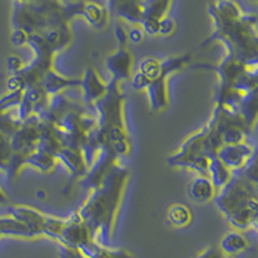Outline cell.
Returning a JSON list of instances; mask_svg holds the SVG:
<instances>
[{"label":"cell","instance_id":"obj_21","mask_svg":"<svg viewBox=\"0 0 258 258\" xmlns=\"http://www.w3.org/2000/svg\"><path fill=\"white\" fill-rule=\"evenodd\" d=\"M232 176V170L226 167L222 161L217 156H211L208 163V169H207V177L211 179L216 191L221 190L223 186L230 181Z\"/></svg>","mask_w":258,"mask_h":258},{"label":"cell","instance_id":"obj_41","mask_svg":"<svg viewBox=\"0 0 258 258\" xmlns=\"http://www.w3.org/2000/svg\"><path fill=\"white\" fill-rule=\"evenodd\" d=\"M18 2H24V3H41V2H47V0H18Z\"/></svg>","mask_w":258,"mask_h":258},{"label":"cell","instance_id":"obj_10","mask_svg":"<svg viewBox=\"0 0 258 258\" xmlns=\"http://www.w3.org/2000/svg\"><path fill=\"white\" fill-rule=\"evenodd\" d=\"M117 160H119V158L111 149L101 147L94 161L87 170L85 176L79 181V185L87 190L96 188L102 182L106 174L109 173L110 169L117 164Z\"/></svg>","mask_w":258,"mask_h":258},{"label":"cell","instance_id":"obj_23","mask_svg":"<svg viewBox=\"0 0 258 258\" xmlns=\"http://www.w3.org/2000/svg\"><path fill=\"white\" fill-rule=\"evenodd\" d=\"M110 13L107 8L100 6V4L93 3V2H85L84 12H83V18H84L93 29L102 30L109 24Z\"/></svg>","mask_w":258,"mask_h":258},{"label":"cell","instance_id":"obj_16","mask_svg":"<svg viewBox=\"0 0 258 258\" xmlns=\"http://www.w3.org/2000/svg\"><path fill=\"white\" fill-rule=\"evenodd\" d=\"M106 87L107 85L101 79L96 69L88 66L80 79V88L83 89V102L87 106L93 107L94 103L105 96Z\"/></svg>","mask_w":258,"mask_h":258},{"label":"cell","instance_id":"obj_15","mask_svg":"<svg viewBox=\"0 0 258 258\" xmlns=\"http://www.w3.org/2000/svg\"><path fill=\"white\" fill-rule=\"evenodd\" d=\"M9 217H12L21 225H24L32 235L34 238L41 236V230L44 225L45 214L39 212L38 209L31 208L29 206H9L8 208Z\"/></svg>","mask_w":258,"mask_h":258},{"label":"cell","instance_id":"obj_20","mask_svg":"<svg viewBox=\"0 0 258 258\" xmlns=\"http://www.w3.org/2000/svg\"><path fill=\"white\" fill-rule=\"evenodd\" d=\"M80 253L85 258H135L132 253L125 249H111L109 246L97 243L96 240H91L78 248Z\"/></svg>","mask_w":258,"mask_h":258},{"label":"cell","instance_id":"obj_42","mask_svg":"<svg viewBox=\"0 0 258 258\" xmlns=\"http://www.w3.org/2000/svg\"><path fill=\"white\" fill-rule=\"evenodd\" d=\"M109 2V8H111V7H114L115 4L120 3V2H124V0H107Z\"/></svg>","mask_w":258,"mask_h":258},{"label":"cell","instance_id":"obj_11","mask_svg":"<svg viewBox=\"0 0 258 258\" xmlns=\"http://www.w3.org/2000/svg\"><path fill=\"white\" fill-rule=\"evenodd\" d=\"M91 240H94L92 232L89 231L87 225L80 220L77 212H74L69 218H64L63 226L57 240L59 245L78 249Z\"/></svg>","mask_w":258,"mask_h":258},{"label":"cell","instance_id":"obj_38","mask_svg":"<svg viewBox=\"0 0 258 258\" xmlns=\"http://www.w3.org/2000/svg\"><path fill=\"white\" fill-rule=\"evenodd\" d=\"M115 39L117 41V47H126V43H128V38H126V31L124 30V27L121 25H116L114 29Z\"/></svg>","mask_w":258,"mask_h":258},{"label":"cell","instance_id":"obj_32","mask_svg":"<svg viewBox=\"0 0 258 258\" xmlns=\"http://www.w3.org/2000/svg\"><path fill=\"white\" fill-rule=\"evenodd\" d=\"M140 25L142 26V31H144V34H146V35L149 36L158 35V30H159L158 20H154V18H144Z\"/></svg>","mask_w":258,"mask_h":258},{"label":"cell","instance_id":"obj_22","mask_svg":"<svg viewBox=\"0 0 258 258\" xmlns=\"http://www.w3.org/2000/svg\"><path fill=\"white\" fill-rule=\"evenodd\" d=\"M249 248V241L239 231H230L222 236L218 249L222 254L236 255Z\"/></svg>","mask_w":258,"mask_h":258},{"label":"cell","instance_id":"obj_18","mask_svg":"<svg viewBox=\"0 0 258 258\" xmlns=\"http://www.w3.org/2000/svg\"><path fill=\"white\" fill-rule=\"evenodd\" d=\"M216 188L207 176H195L187 186V197L198 204H204L216 197Z\"/></svg>","mask_w":258,"mask_h":258},{"label":"cell","instance_id":"obj_26","mask_svg":"<svg viewBox=\"0 0 258 258\" xmlns=\"http://www.w3.org/2000/svg\"><path fill=\"white\" fill-rule=\"evenodd\" d=\"M172 0H141L142 20L144 18H154L160 21L167 16Z\"/></svg>","mask_w":258,"mask_h":258},{"label":"cell","instance_id":"obj_8","mask_svg":"<svg viewBox=\"0 0 258 258\" xmlns=\"http://www.w3.org/2000/svg\"><path fill=\"white\" fill-rule=\"evenodd\" d=\"M202 156H208L206 151V132L204 128L194 132L185 138L176 153L167 158L165 163L170 168L190 169L191 165ZM209 158V156H208Z\"/></svg>","mask_w":258,"mask_h":258},{"label":"cell","instance_id":"obj_35","mask_svg":"<svg viewBox=\"0 0 258 258\" xmlns=\"http://www.w3.org/2000/svg\"><path fill=\"white\" fill-rule=\"evenodd\" d=\"M24 66V62H22V59L18 56H9L7 58V70L11 73V75L18 73Z\"/></svg>","mask_w":258,"mask_h":258},{"label":"cell","instance_id":"obj_6","mask_svg":"<svg viewBox=\"0 0 258 258\" xmlns=\"http://www.w3.org/2000/svg\"><path fill=\"white\" fill-rule=\"evenodd\" d=\"M39 140H40L39 117L31 115L26 120L21 123L20 128L9 138L11 149H12V158L9 161L8 169H7V174L9 178H17L21 169L25 167L27 156L31 155L38 149Z\"/></svg>","mask_w":258,"mask_h":258},{"label":"cell","instance_id":"obj_25","mask_svg":"<svg viewBox=\"0 0 258 258\" xmlns=\"http://www.w3.org/2000/svg\"><path fill=\"white\" fill-rule=\"evenodd\" d=\"M167 221L174 229H183L192 221V213L185 204H172L167 211Z\"/></svg>","mask_w":258,"mask_h":258},{"label":"cell","instance_id":"obj_37","mask_svg":"<svg viewBox=\"0 0 258 258\" xmlns=\"http://www.w3.org/2000/svg\"><path fill=\"white\" fill-rule=\"evenodd\" d=\"M144 31L138 27H132L126 32V38H128V41L133 43V44H141L142 40H144Z\"/></svg>","mask_w":258,"mask_h":258},{"label":"cell","instance_id":"obj_7","mask_svg":"<svg viewBox=\"0 0 258 258\" xmlns=\"http://www.w3.org/2000/svg\"><path fill=\"white\" fill-rule=\"evenodd\" d=\"M191 59H192V56L190 53H183L179 56H172L165 59H161L163 73L158 79L150 83L146 88L150 111L153 114H159V112L164 111L169 106V96H168L167 87L168 77L188 66L191 63Z\"/></svg>","mask_w":258,"mask_h":258},{"label":"cell","instance_id":"obj_24","mask_svg":"<svg viewBox=\"0 0 258 258\" xmlns=\"http://www.w3.org/2000/svg\"><path fill=\"white\" fill-rule=\"evenodd\" d=\"M56 161L57 159L54 156L38 147L31 155L27 156L26 161H25V167L27 165V167L39 170L41 173H48V172L53 170V168L56 165Z\"/></svg>","mask_w":258,"mask_h":258},{"label":"cell","instance_id":"obj_3","mask_svg":"<svg viewBox=\"0 0 258 258\" xmlns=\"http://www.w3.org/2000/svg\"><path fill=\"white\" fill-rule=\"evenodd\" d=\"M106 85L105 96L93 105L96 114L93 135L100 149L109 147L119 159L125 158L132 147L124 121L125 96L121 92V83L119 80L111 78Z\"/></svg>","mask_w":258,"mask_h":258},{"label":"cell","instance_id":"obj_34","mask_svg":"<svg viewBox=\"0 0 258 258\" xmlns=\"http://www.w3.org/2000/svg\"><path fill=\"white\" fill-rule=\"evenodd\" d=\"M27 35L26 32L21 31V30H12V34H11V43H12L13 47H24L27 43Z\"/></svg>","mask_w":258,"mask_h":258},{"label":"cell","instance_id":"obj_19","mask_svg":"<svg viewBox=\"0 0 258 258\" xmlns=\"http://www.w3.org/2000/svg\"><path fill=\"white\" fill-rule=\"evenodd\" d=\"M107 11H109L110 15L126 21L129 24H141V0H124V2L115 4L114 7L109 8Z\"/></svg>","mask_w":258,"mask_h":258},{"label":"cell","instance_id":"obj_5","mask_svg":"<svg viewBox=\"0 0 258 258\" xmlns=\"http://www.w3.org/2000/svg\"><path fill=\"white\" fill-rule=\"evenodd\" d=\"M63 22L70 24L64 15L61 0H47L41 3H24L13 0L11 15L12 30H21L27 35H34Z\"/></svg>","mask_w":258,"mask_h":258},{"label":"cell","instance_id":"obj_13","mask_svg":"<svg viewBox=\"0 0 258 258\" xmlns=\"http://www.w3.org/2000/svg\"><path fill=\"white\" fill-rule=\"evenodd\" d=\"M255 153L254 147L249 144L241 142L235 145H223L217 150L216 156L222 161L223 164L234 172L244 167L250 156Z\"/></svg>","mask_w":258,"mask_h":258},{"label":"cell","instance_id":"obj_12","mask_svg":"<svg viewBox=\"0 0 258 258\" xmlns=\"http://www.w3.org/2000/svg\"><path fill=\"white\" fill-rule=\"evenodd\" d=\"M56 159L61 161L69 172L68 185L64 186L63 190L64 195H68L69 191L73 188L74 183L80 181L85 176L87 170H88V165L84 160L82 149H78V147L62 146L58 150V153L56 154Z\"/></svg>","mask_w":258,"mask_h":258},{"label":"cell","instance_id":"obj_39","mask_svg":"<svg viewBox=\"0 0 258 258\" xmlns=\"http://www.w3.org/2000/svg\"><path fill=\"white\" fill-rule=\"evenodd\" d=\"M222 257V253H221V250L218 249L217 246H208V248H206L204 250H202V252L199 253V254H197V257L195 258H221Z\"/></svg>","mask_w":258,"mask_h":258},{"label":"cell","instance_id":"obj_4","mask_svg":"<svg viewBox=\"0 0 258 258\" xmlns=\"http://www.w3.org/2000/svg\"><path fill=\"white\" fill-rule=\"evenodd\" d=\"M213 202L235 230L257 229L258 182L234 170L230 181L217 191Z\"/></svg>","mask_w":258,"mask_h":258},{"label":"cell","instance_id":"obj_29","mask_svg":"<svg viewBox=\"0 0 258 258\" xmlns=\"http://www.w3.org/2000/svg\"><path fill=\"white\" fill-rule=\"evenodd\" d=\"M64 218L52 217V216H45L44 225H43V230H41V236L49 238L52 240H58L59 232L63 226Z\"/></svg>","mask_w":258,"mask_h":258},{"label":"cell","instance_id":"obj_14","mask_svg":"<svg viewBox=\"0 0 258 258\" xmlns=\"http://www.w3.org/2000/svg\"><path fill=\"white\" fill-rule=\"evenodd\" d=\"M105 66L111 78L120 83L131 79L132 77L133 57L126 47H117L114 53L109 54L105 59Z\"/></svg>","mask_w":258,"mask_h":258},{"label":"cell","instance_id":"obj_2","mask_svg":"<svg viewBox=\"0 0 258 258\" xmlns=\"http://www.w3.org/2000/svg\"><path fill=\"white\" fill-rule=\"evenodd\" d=\"M128 168L115 165L89 198L77 211L97 243L109 246L114 232L117 211L129 179Z\"/></svg>","mask_w":258,"mask_h":258},{"label":"cell","instance_id":"obj_40","mask_svg":"<svg viewBox=\"0 0 258 258\" xmlns=\"http://www.w3.org/2000/svg\"><path fill=\"white\" fill-rule=\"evenodd\" d=\"M6 204H8V197L0 187V206H6Z\"/></svg>","mask_w":258,"mask_h":258},{"label":"cell","instance_id":"obj_17","mask_svg":"<svg viewBox=\"0 0 258 258\" xmlns=\"http://www.w3.org/2000/svg\"><path fill=\"white\" fill-rule=\"evenodd\" d=\"M39 85L44 89V92L48 96L52 97L58 93H62V92H64L69 88L80 87V79H78V78L62 77V75H59L58 73L54 71V69H52L43 77Z\"/></svg>","mask_w":258,"mask_h":258},{"label":"cell","instance_id":"obj_33","mask_svg":"<svg viewBox=\"0 0 258 258\" xmlns=\"http://www.w3.org/2000/svg\"><path fill=\"white\" fill-rule=\"evenodd\" d=\"M131 85H132V88L135 89V91H146L147 85H149V82H147L146 78L142 75V74H140L137 71L136 74H132V77H131Z\"/></svg>","mask_w":258,"mask_h":258},{"label":"cell","instance_id":"obj_28","mask_svg":"<svg viewBox=\"0 0 258 258\" xmlns=\"http://www.w3.org/2000/svg\"><path fill=\"white\" fill-rule=\"evenodd\" d=\"M137 71L146 78L150 84L160 77L163 73V64H161V61L154 57H145L138 63Z\"/></svg>","mask_w":258,"mask_h":258},{"label":"cell","instance_id":"obj_31","mask_svg":"<svg viewBox=\"0 0 258 258\" xmlns=\"http://www.w3.org/2000/svg\"><path fill=\"white\" fill-rule=\"evenodd\" d=\"M174 31H176V21L172 20L170 17H163L160 21H159V30H158V35L161 36H170L173 35Z\"/></svg>","mask_w":258,"mask_h":258},{"label":"cell","instance_id":"obj_43","mask_svg":"<svg viewBox=\"0 0 258 258\" xmlns=\"http://www.w3.org/2000/svg\"><path fill=\"white\" fill-rule=\"evenodd\" d=\"M221 258H236L235 255H230V254H222V257Z\"/></svg>","mask_w":258,"mask_h":258},{"label":"cell","instance_id":"obj_36","mask_svg":"<svg viewBox=\"0 0 258 258\" xmlns=\"http://www.w3.org/2000/svg\"><path fill=\"white\" fill-rule=\"evenodd\" d=\"M58 257L59 258H85L78 249L68 248V246L58 244Z\"/></svg>","mask_w":258,"mask_h":258},{"label":"cell","instance_id":"obj_27","mask_svg":"<svg viewBox=\"0 0 258 258\" xmlns=\"http://www.w3.org/2000/svg\"><path fill=\"white\" fill-rule=\"evenodd\" d=\"M2 236H13V238L35 239L34 235L12 217H0V238Z\"/></svg>","mask_w":258,"mask_h":258},{"label":"cell","instance_id":"obj_30","mask_svg":"<svg viewBox=\"0 0 258 258\" xmlns=\"http://www.w3.org/2000/svg\"><path fill=\"white\" fill-rule=\"evenodd\" d=\"M11 158H12V149H11L9 137L0 133V170L7 172Z\"/></svg>","mask_w":258,"mask_h":258},{"label":"cell","instance_id":"obj_1","mask_svg":"<svg viewBox=\"0 0 258 258\" xmlns=\"http://www.w3.org/2000/svg\"><path fill=\"white\" fill-rule=\"evenodd\" d=\"M208 13L213 20V31L200 47L214 41L225 45L230 54L250 69H258L257 16L245 15L234 0H217L209 4Z\"/></svg>","mask_w":258,"mask_h":258},{"label":"cell","instance_id":"obj_9","mask_svg":"<svg viewBox=\"0 0 258 258\" xmlns=\"http://www.w3.org/2000/svg\"><path fill=\"white\" fill-rule=\"evenodd\" d=\"M195 69H203V70H211L217 74L218 84L216 91H226V89H234L238 80L243 77L244 74L250 68H248L243 62L238 61L230 54H225L220 63H197L194 64Z\"/></svg>","mask_w":258,"mask_h":258}]
</instances>
